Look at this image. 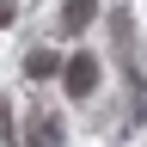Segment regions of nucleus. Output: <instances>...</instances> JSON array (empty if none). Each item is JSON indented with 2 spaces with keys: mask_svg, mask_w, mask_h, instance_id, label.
<instances>
[{
  "mask_svg": "<svg viewBox=\"0 0 147 147\" xmlns=\"http://www.w3.org/2000/svg\"><path fill=\"white\" fill-rule=\"evenodd\" d=\"M92 12H98V0H67V6H61V31L74 37V31H86L92 25Z\"/></svg>",
  "mask_w": 147,
  "mask_h": 147,
  "instance_id": "2",
  "label": "nucleus"
},
{
  "mask_svg": "<svg viewBox=\"0 0 147 147\" xmlns=\"http://www.w3.org/2000/svg\"><path fill=\"white\" fill-rule=\"evenodd\" d=\"M61 86H67V98H86V92L98 86V67H92V55H80V61H67V67H61Z\"/></svg>",
  "mask_w": 147,
  "mask_h": 147,
  "instance_id": "1",
  "label": "nucleus"
}]
</instances>
